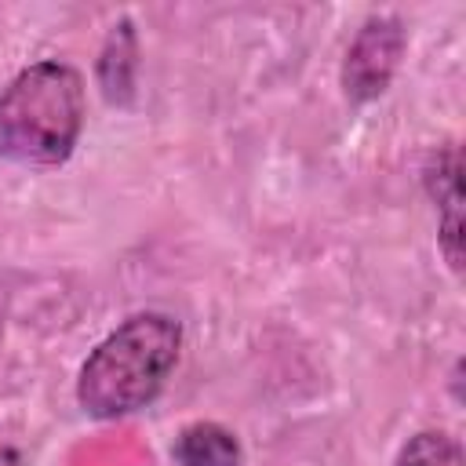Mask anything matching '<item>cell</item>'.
I'll list each match as a JSON object with an SVG mask.
<instances>
[{
	"instance_id": "1",
	"label": "cell",
	"mask_w": 466,
	"mask_h": 466,
	"mask_svg": "<svg viewBox=\"0 0 466 466\" xmlns=\"http://www.w3.org/2000/svg\"><path fill=\"white\" fill-rule=\"evenodd\" d=\"M182 324L146 309L116 324L80 364L76 404L91 419H120L153 404L178 364Z\"/></svg>"
},
{
	"instance_id": "2",
	"label": "cell",
	"mask_w": 466,
	"mask_h": 466,
	"mask_svg": "<svg viewBox=\"0 0 466 466\" xmlns=\"http://www.w3.org/2000/svg\"><path fill=\"white\" fill-rule=\"evenodd\" d=\"M84 76L58 58L18 69L0 91V160L18 167H58L84 131Z\"/></svg>"
},
{
	"instance_id": "6",
	"label": "cell",
	"mask_w": 466,
	"mask_h": 466,
	"mask_svg": "<svg viewBox=\"0 0 466 466\" xmlns=\"http://www.w3.org/2000/svg\"><path fill=\"white\" fill-rule=\"evenodd\" d=\"M135 69H138V40H135V25L127 18H120L98 55V84L102 95L116 106L131 102L135 95Z\"/></svg>"
},
{
	"instance_id": "3",
	"label": "cell",
	"mask_w": 466,
	"mask_h": 466,
	"mask_svg": "<svg viewBox=\"0 0 466 466\" xmlns=\"http://www.w3.org/2000/svg\"><path fill=\"white\" fill-rule=\"evenodd\" d=\"M408 47V29L397 15H371L357 36L346 47L342 69H339V84L346 102L364 106L375 102L397 76L400 58Z\"/></svg>"
},
{
	"instance_id": "4",
	"label": "cell",
	"mask_w": 466,
	"mask_h": 466,
	"mask_svg": "<svg viewBox=\"0 0 466 466\" xmlns=\"http://www.w3.org/2000/svg\"><path fill=\"white\" fill-rule=\"evenodd\" d=\"M422 186L441 218V229H437L441 255L451 266V273L462 277V160L455 142H444L426 157Z\"/></svg>"
},
{
	"instance_id": "7",
	"label": "cell",
	"mask_w": 466,
	"mask_h": 466,
	"mask_svg": "<svg viewBox=\"0 0 466 466\" xmlns=\"http://www.w3.org/2000/svg\"><path fill=\"white\" fill-rule=\"evenodd\" d=\"M393 466H462V444L444 430H422L404 441Z\"/></svg>"
},
{
	"instance_id": "8",
	"label": "cell",
	"mask_w": 466,
	"mask_h": 466,
	"mask_svg": "<svg viewBox=\"0 0 466 466\" xmlns=\"http://www.w3.org/2000/svg\"><path fill=\"white\" fill-rule=\"evenodd\" d=\"M0 466H29V462H25V455H22L18 448L0 444Z\"/></svg>"
},
{
	"instance_id": "5",
	"label": "cell",
	"mask_w": 466,
	"mask_h": 466,
	"mask_svg": "<svg viewBox=\"0 0 466 466\" xmlns=\"http://www.w3.org/2000/svg\"><path fill=\"white\" fill-rule=\"evenodd\" d=\"M171 459L178 466H244V448L233 430L222 422L200 419L178 430L171 444Z\"/></svg>"
}]
</instances>
